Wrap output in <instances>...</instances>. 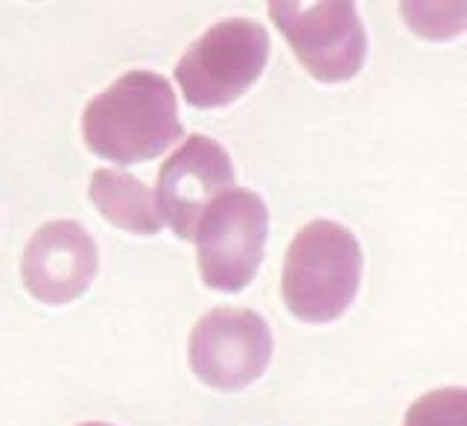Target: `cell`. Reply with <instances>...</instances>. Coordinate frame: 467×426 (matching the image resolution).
Wrapping results in <instances>:
<instances>
[{
	"instance_id": "obj_7",
	"label": "cell",
	"mask_w": 467,
	"mask_h": 426,
	"mask_svg": "<svg viewBox=\"0 0 467 426\" xmlns=\"http://www.w3.org/2000/svg\"><path fill=\"white\" fill-rule=\"evenodd\" d=\"M231 187L234 167L228 152L216 140L193 135L164 161L152 199L161 223L170 225L175 237L193 240L204 208Z\"/></svg>"
},
{
	"instance_id": "obj_11",
	"label": "cell",
	"mask_w": 467,
	"mask_h": 426,
	"mask_svg": "<svg viewBox=\"0 0 467 426\" xmlns=\"http://www.w3.org/2000/svg\"><path fill=\"white\" fill-rule=\"evenodd\" d=\"M82 426H109V423H82Z\"/></svg>"
},
{
	"instance_id": "obj_2",
	"label": "cell",
	"mask_w": 467,
	"mask_h": 426,
	"mask_svg": "<svg viewBox=\"0 0 467 426\" xmlns=\"http://www.w3.org/2000/svg\"><path fill=\"white\" fill-rule=\"evenodd\" d=\"M362 248L345 225L316 219L292 240L284 263V301L289 313L325 325L339 318L357 298Z\"/></svg>"
},
{
	"instance_id": "obj_5",
	"label": "cell",
	"mask_w": 467,
	"mask_h": 426,
	"mask_svg": "<svg viewBox=\"0 0 467 426\" xmlns=\"http://www.w3.org/2000/svg\"><path fill=\"white\" fill-rule=\"evenodd\" d=\"M269 15L313 79L345 82L359 73L368 41L354 4H269Z\"/></svg>"
},
{
	"instance_id": "obj_3",
	"label": "cell",
	"mask_w": 467,
	"mask_h": 426,
	"mask_svg": "<svg viewBox=\"0 0 467 426\" xmlns=\"http://www.w3.org/2000/svg\"><path fill=\"white\" fill-rule=\"evenodd\" d=\"M269 237V211L252 190L231 187L199 216L193 240L204 286L240 292L254 281Z\"/></svg>"
},
{
	"instance_id": "obj_6",
	"label": "cell",
	"mask_w": 467,
	"mask_h": 426,
	"mask_svg": "<svg viewBox=\"0 0 467 426\" xmlns=\"http://www.w3.org/2000/svg\"><path fill=\"white\" fill-rule=\"evenodd\" d=\"M272 330L257 313L216 307L190 333V369L204 386L240 391L266 371Z\"/></svg>"
},
{
	"instance_id": "obj_1",
	"label": "cell",
	"mask_w": 467,
	"mask_h": 426,
	"mask_svg": "<svg viewBox=\"0 0 467 426\" xmlns=\"http://www.w3.org/2000/svg\"><path fill=\"white\" fill-rule=\"evenodd\" d=\"M85 146L114 164L152 161L182 138L172 85L150 70H129L82 114Z\"/></svg>"
},
{
	"instance_id": "obj_10",
	"label": "cell",
	"mask_w": 467,
	"mask_h": 426,
	"mask_svg": "<svg viewBox=\"0 0 467 426\" xmlns=\"http://www.w3.org/2000/svg\"><path fill=\"white\" fill-rule=\"evenodd\" d=\"M403 426H467V391L438 389L423 394L409 406Z\"/></svg>"
},
{
	"instance_id": "obj_8",
	"label": "cell",
	"mask_w": 467,
	"mask_h": 426,
	"mask_svg": "<svg viewBox=\"0 0 467 426\" xmlns=\"http://www.w3.org/2000/svg\"><path fill=\"white\" fill-rule=\"evenodd\" d=\"M24 286L44 304H70L97 277V243L79 223L41 225L24 248Z\"/></svg>"
},
{
	"instance_id": "obj_9",
	"label": "cell",
	"mask_w": 467,
	"mask_h": 426,
	"mask_svg": "<svg viewBox=\"0 0 467 426\" xmlns=\"http://www.w3.org/2000/svg\"><path fill=\"white\" fill-rule=\"evenodd\" d=\"M88 196H91L94 208L109 219L111 225L140 234V237H152L161 231V216L155 208V199L150 187L138 182L135 175L120 170H97L88 182Z\"/></svg>"
},
{
	"instance_id": "obj_4",
	"label": "cell",
	"mask_w": 467,
	"mask_h": 426,
	"mask_svg": "<svg viewBox=\"0 0 467 426\" xmlns=\"http://www.w3.org/2000/svg\"><path fill=\"white\" fill-rule=\"evenodd\" d=\"M269 36L257 21L228 18L211 26L179 65V82L184 99L196 109H219L243 97L266 68Z\"/></svg>"
}]
</instances>
